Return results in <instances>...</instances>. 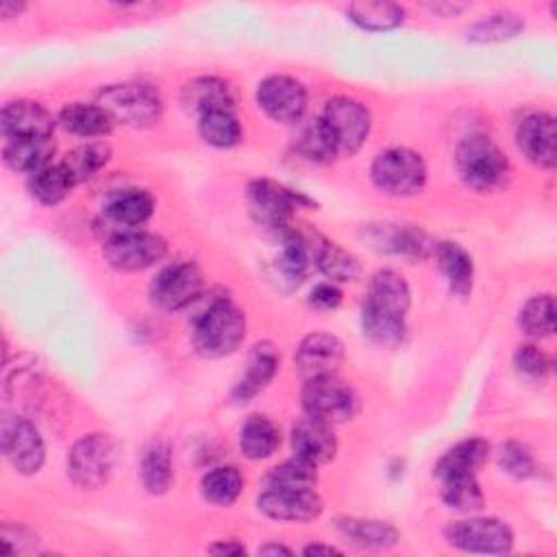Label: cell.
I'll use <instances>...</instances> for the list:
<instances>
[{
    "instance_id": "6da1fadb",
    "label": "cell",
    "mask_w": 557,
    "mask_h": 557,
    "mask_svg": "<svg viewBox=\"0 0 557 557\" xmlns=\"http://www.w3.org/2000/svg\"><path fill=\"white\" fill-rule=\"evenodd\" d=\"M246 337V318L228 298H215L200 311L191 326V344L198 355L220 359L237 350Z\"/></svg>"
},
{
    "instance_id": "7a4b0ae2",
    "label": "cell",
    "mask_w": 557,
    "mask_h": 557,
    "mask_svg": "<svg viewBox=\"0 0 557 557\" xmlns=\"http://www.w3.org/2000/svg\"><path fill=\"white\" fill-rule=\"evenodd\" d=\"M455 161L463 183L483 194L500 189L511 174V165L503 150L481 133L468 135L457 144Z\"/></svg>"
},
{
    "instance_id": "3957f363",
    "label": "cell",
    "mask_w": 557,
    "mask_h": 557,
    "mask_svg": "<svg viewBox=\"0 0 557 557\" xmlns=\"http://www.w3.org/2000/svg\"><path fill=\"white\" fill-rule=\"evenodd\" d=\"M370 174L381 191L389 196H411L426 183V163L409 148H387L374 157Z\"/></svg>"
},
{
    "instance_id": "277c9868",
    "label": "cell",
    "mask_w": 557,
    "mask_h": 557,
    "mask_svg": "<svg viewBox=\"0 0 557 557\" xmlns=\"http://www.w3.org/2000/svg\"><path fill=\"white\" fill-rule=\"evenodd\" d=\"M113 122L126 126H150L161 115V98L150 85L124 83L109 85L98 94V102Z\"/></svg>"
},
{
    "instance_id": "5b68a950",
    "label": "cell",
    "mask_w": 557,
    "mask_h": 557,
    "mask_svg": "<svg viewBox=\"0 0 557 557\" xmlns=\"http://www.w3.org/2000/svg\"><path fill=\"white\" fill-rule=\"evenodd\" d=\"M115 455V442L111 435L89 433L72 446L67 455V474L78 487H100L113 472Z\"/></svg>"
},
{
    "instance_id": "8992f818",
    "label": "cell",
    "mask_w": 557,
    "mask_h": 557,
    "mask_svg": "<svg viewBox=\"0 0 557 557\" xmlns=\"http://www.w3.org/2000/svg\"><path fill=\"white\" fill-rule=\"evenodd\" d=\"M302 407L307 416L335 424L350 420L357 413L359 398L348 383L335 374H324L307 379L302 387Z\"/></svg>"
},
{
    "instance_id": "52a82bcc",
    "label": "cell",
    "mask_w": 557,
    "mask_h": 557,
    "mask_svg": "<svg viewBox=\"0 0 557 557\" xmlns=\"http://www.w3.org/2000/svg\"><path fill=\"white\" fill-rule=\"evenodd\" d=\"M168 252L163 237L146 231H117L107 235L102 255L120 272H139L159 263Z\"/></svg>"
},
{
    "instance_id": "ba28073f",
    "label": "cell",
    "mask_w": 557,
    "mask_h": 557,
    "mask_svg": "<svg viewBox=\"0 0 557 557\" xmlns=\"http://www.w3.org/2000/svg\"><path fill=\"white\" fill-rule=\"evenodd\" d=\"M320 120L335 144L337 157L355 154L363 146L370 133L368 109L361 102L346 96H337L329 100Z\"/></svg>"
},
{
    "instance_id": "9c48e42d",
    "label": "cell",
    "mask_w": 557,
    "mask_h": 557,
    "mask_svg": "<svg viewBox=\"0 0 557 557\" xmlns=\"http://www.w3.org/2000/svg\"><path fill=\"white\" fill-rule=\"evenodd\" d=\"M0 446L7 461L20 474H35L44 466L46 446L39 431L20 416H4L0 426Z\"/></svg>"
},
{
    "instance_id": "30bf717a",
    "label": "cell",
    "mask_w": 557,
    "mask_h": 557,
    "mask_svg": "<svg viewBox=\"0 0 557 557\" xmlns=\"http://www.w3.org/2000/svg\"><path fill=\"white\" fill-rule=\"evenodd\" d=\"M300 205H311V200L274 181L257 178L248 185L250 213L263 226H272L278 231L287 228L294 209H298Z\"/></svg>"
},
{
    "instance_id": "8fae6325",
    "label": "cell",
    "mask_w": 557,
    "mask_h": 557,
    "mask_svg": "<svg viewBox=\"0 0 557 557\" xmlns=\"http://www.w3.org/2000/svg\"><path fill=\"white\" fill-rule=\"evenodd\" d=\"M446 542L468 553H507L513 544L511 529L498 518H466L446 527Z\"/></svg>"
},
{
    "instance_id": "7c38bea8",
    "label": "cell",
    "mask_w": 557,
    "mask_h": 557,
    "mask_svg": "<svg viewBox=\"0 0 557 557\" xmlns=\"http://www.w3.org/2000/svg\"><path fill=\"white\" fill-rule=\"evenodd\" d=\"M202 292V272L191 261L163 268L150 285L152 302L165 311H178Z\"/></svg>"
},
{
    "instance_id": "4fadbf2b",
    "label": "cell",
    "mask_w": 557,
    "mask_h": 557,
    "mask_svg": "<svg viewBox=\"0 0 557 557\" xmlns=\"http://www.w3.org/2000/svg\"><path fill=\"white\" fill-rule=\"evenodd\" d=\"M257 102L272 120L292 124L298 122L307 109V91L296 78L274 74L261 81Z\"/></svg>"
},
{
    "instance_id": "5bb4252c",
    "label": "cell",
    "mask_w": 557,
    "mask_h": 557,
    "mask_svg": "<svg viewBox=\"0 0 557 557\" xmlns=\"http://www.w3.org/2000/svg\"><path fill=\"white\" fill-rule=\"evenodd\" d=\"M259 509L274 520L307 522L320 516L322 500L313 490H287L268 487L257 500Z\"/></svg>"
},
{
    "instance_id": "9a60e30c",
    "label": "cell",
    "mask_w": 557,
    "mask_h": 557,
    "mask_svg": "<svg viewBox=\"0 0 557 557\" xmlns=\"http://www.w3.org/2000/svg\"><path fill=\"white\" fill-rule=\"evenodd\" d=\"M516 139H518V148L531 163L540 168L555 165L557 133H555V117L550 113L535 111L522 117V122L518 124Z\"/></svg>"
},
{
    "instance_id": "2e32d148",
    "label": "cell",
    "mask_w": 557,
    "mask_h": 557,
    "mask_svg": "<svg viewBox=\"0 0 557 557\" xmlns=\"http://www.w3.org/2000/svg\"><path fill=\"white\" fill-rule=\"evenodd\" d=\"M0 124L7 139H39L50 137L54 131L52 113L33 100L7 102Z\"/></svg>"
},
{
    "instance_id": "e0dca14e",
    "label": "cell",
    "mask_w": 557,
    "mask_h": 557,
    "mask_svg": "<svg viewBox=\"0 0 557 557\" xmlns=\"http://www.w3.org/2000/svg\"><path fill=\"white\" fill-rule=\"evenodd\" d=\"M344 361V344L331 333L307 335L296 350V368L302 376L335 374Z\"/></svg>"
},
{
    "instance_id": "ac0fdd59",
    "label": "cell",
    "mask_w": 557,
    "mask_h": 557,
    "mask_svg": "<svg viewBox=\"0 0 557 557\" xmlns=\"http://www.w3.org/2000/svg\"><path fill=\"white\" fill-rule=\"evenodd\" d=\"M292 448L296 457L320 466L335 457L337 442L329 422L307 416L292 426Z\"/></svg>"
},
{
    "instance_id": "d6986e66",
    "label": "cell",
    "mask_w": 557,
    "mask_h": 557,
    "mask_svg": "<svg viewBox=\"0 0 557 557\" xmlns=\"http://www.w3.org/2000/svg\"><path fill=\"white\" fill-rule=\"evenodd\" d=\"M154 211V200L146 189H120L104 205V218L113 226L107 235L117 231H133L141 226Z\"/></svg>"
},
{
    "instance_id": "ffe728a7",
    "label": "cell",
    "mask_w": 557,
    "mask_h": 557,
    "mask_svg": "<svg viewBox=\"0 0 557 557\" xmlns=\"http://www.w3.org/2000/svg\"><path fill=\"white\" fill-rule=\"evenodd\" d=\"M409 302H411V292H409V285L403 278V274H398L396 270H389V268L372 274L366 305H370L376 311H383L387 315L405 320Z\"/></svg>"
},
{
    "instance_id": "44dd1931",
    "label": "cell",
    "mask_w": 557,
    "mask_h": 557,
    "mask_svg": "<svg viewBox=\"0 0 557 557\" xmlns=\"http://www.w3.org/2000/svg\"><path fill=\"white\" fill-rule=\"evenodd\" d=\"M313 248L315 246H311V242L302 233L294 228H283L281 250L274 259V272L278 281L287 283V287L298 285L313 257Z\"/></svg>"
},
{
    "instance_id": "7402d4cb",
    "label": "cell",
    "mask_w": 557,
    "mask_h": 557,
    "mask_svg": "<svg viewBox=\"0 0 557 557\" xmlns=\"http://www.w3.org/2000/svg\"><path fill=\"white\" fill-rule=\"evenodd\" d=\"M278 366V357L270 344H257L248 357V366L237 381L233 396L237 403H248L252 396H257L274 376Z\"/></svg>"
},
{
    "instance_id": "603a6c76",
    "label": "cell",
    "mask_w": 557,
    "mask_h": 557,
    "mask_svg": "<svg viewBox=\"0 0 557 557\" xmlns=\"http://www.w3.org/2000/svg\"><path fill=\"white\" fill-rule=\"evenodd\" d=\"M183 104L189 111L202 115L207 111L233 109L235 96L226 81L215 76H200L183 87Z\"/></svg>"
},
{
    "instance_id": "cb8c5ba5",
    "label": "cell",
    "mask_w": 557,
    "mask_h": 557,
    "mask_svg": "<svg viewBox=\"0 0 557 557\" xmlns=\"http://www.w3.org/2000/svg\"><path fill=\"white\" fill-rule=\"evenodd\" d=\"M433 252L442 274L446 276L450 292L466 296L472 289V278H474L472 257L455 242H440L433 246Z\"/></svg>"
},
{
    "instance_id": "d4e9b609",
    "label": "cell",
    "mask_w": 557,
    "mask_h": 557,
    "mask_svg": "<svg viewBox=\"0 0 557 557\" xmlns=\"http://www.w3.org/2000/svg\"><path fill=\"white\" fill-rule=\"evenodd\" d=\"M487 455H490L487 442L479 437L463 440L440 457V461L435 463V476L442 481L446 476H457V474H476V470L485 463Z\"/></svg>"
},
{
    "instance_id": "484cf974",
    "label": "cell",
    "mask_w": 557,
    "mask_h": 557,
    "mask_svg": "<svg viewBox=\"0 0 557 557\" xmlns=\"http://www.w3.org/2000/svg\"><path fill=\"white\" fill-rule=\"evenodd\" d=\"M2 154L11 170L35 174L37 170L50 165V159L54 154V141L50 137L7 139Z\"/></svg>"
},
{
    "instance_id": "4316f807",
    "label": "cell",
    "mask_w": 557,
    "mask_h": 557,
    "mask_svg": "<svg viewBox=\"0 0 557 557\" xmlns=\"http://www.w3.org/2000/svg\"><path fill=\"white\" fill-rule=\"evenodd\" d=\"M59 122L65 131L78 137H102L111 131L113 120L100 104H85L72 102L61 109Z\"/></svg>"
},
{
    "instance_id": "83f0119b",
    "label": "cell",
    "mask_w": 557,
    "mask_h": 557,
    "mask_svg": "<svg viewBox=\"0 0 557 557\" xmlns=\"http://www.w3.org/2000/svg\"><path fill=\"white\" fill-rule=\"evenodd\" d=\"M281 444L278 426L265 416H250L239 431V450L248 459H265Z\"/></svg>"
},
{
    "instance_id": "f1b7e54d",
    "label": "cell",
    "mask_w": 557,
    "mask_h": 557,
    "mask_svg": "<svg viewBox=\"0 0 557 557\" xmlns=\"http://www.w3.org/2000/svg\"><path fill=\"white\" fill-rule=\"evenodd\" d=\"M141 483L150 494L168 492L172 483V450L165 440H152L141 457L139 466Z\"/></svg>"
},
{
    "instance_id": "f546056e",
    "label": "cell",
    "mask_w": 557,
    "mask_h": 557,
    "mask_svg": "<svg viewBox=\"0 0 557 557\" xmlns=\"http://www.w3.org/2000/svg\"><path fill=\"white\" fill-rule=\"evenodd\" d=\"M74 185H76V181L63 163L46 165V168L37 170L35 174H30V178H28L30 194L44 205L61 202L72 191Z\"/></svg>"
},
{
    "instance_id": "4dcf8cb0",
    "label": "cell",
    "mask_w": 557,
    "mask_h": 557,
    "mask_svg": "<svg viewBox=\"0 0 557 557\" xmlns=\"http://www.w3.org/2000/svg\"><path fill=\"white\" fill-rule=\"evenodd\" d=\"M198 133L215 148H231L242 139V126L233 109H218L198 115Z\"/></svg>"
},
{
    "instance_id": "1f68e13d",
    "label": "cell",
    "mask_w": 557,
    "mask_h": 557,
    "mask_svg": "<svg viewBox=\"0 0 557 557\" xmlns=\"http://www.w3.org/2000/svg\"><path fill=\"white\" fill-rule=\"evenodd\" d=\"M313 259H315V265L320 268V272L324 276H329L331 281H355L361 272L355 255H350L348 250H344L337 244L326 242L322 237L313 248Z\"/></svg>"
},
{
    "instance_id": "d6a6232c",
    "label": "cell",
    "mask_w": 557,
    "mask_h": 557,
    "mask_svg": "<svg viewBox=\"0 0 557 557\" xmlns=\"http://www.w3.org/2000/svg\"><path fill=\"white\" fill-rule=\"evenodd\" d=\"M244 479L235 466H218L202 476L200 492L215 507H228L237 500Z\"/></svg>"
},
{
    "instance_id": "836d02e7",
    "label": "cell",
    "mask_w": 557,
    "mask_h": 557,
    "mask_svg": "<svg viewBox=\"0 0 557 557\" xmlns=\"http://www.w3.org/2000/svg\"><path fill=\"white\" fill-rule=\"evenodd\" d=\"M350 22L366 30H392L403 22L405 11L394 2H352L346 7Z\"/></svg>"
},
{
    "instance_id": "e575fe53",
    "label": "cell",
    "mask_w": 557,
    "mask_h": 557,
    "mask_svg": "<svg viewBox=\"0 0 557 557\" xmlns=\"http://www.w3.org/2000/svg\"><path fill=\"white\" fill-rule=\"evenodd\" d=\"M337 527L346 537H350L355 544H361V546L385 548L396 544L398 540V531L385 520L344 518V520H337Z\"/></svg>"
},
{
    "instance_id": "d590c367",
    "label": "cell",
    "mask_w": 557,
    "mask_h": 557,
    "mask_svg": "<svg viewBox=\"0 0 557 557\" xmlns=\"http://www.w3.org/2000/svg\"><path fill=\"white\" fill-rule=\"evenodd\" d=\"M522 28H524V22L520 20L518 13L498 11V13L485 15L479 22H474L468 28V39L470 41H481V44L505 41V39L516 37Z\"/></svg>"
},
{
    "instance_id": "8d00e7d4",
    "label": "cell",
    "mask_w": 557,
    "mask_h": 557,
    "mask_svg": "<svg viewBox=\"0 0 557 557\" xmlns=\"http://www.w3.org/2000/svg\"><path fill=\"white\" fill-rule=\"evenodd\" d=\"M109 157H111V150L107 144L91 141V144H83V146L74 148L72 152H67L61 163L70 170L74 181L81 183V181L96 176L107 165Z\"/></svg>"
},
{
    "instance_id": "74e56055",
    "label": "cell",
    "mask_w": 557,
    "mask_h": 557,
    "mask_svg": "<svg viewBox=\"0 0 557 557\" xmlns=\"http://www.w3.org/2000/svg\"><path fill=\"white\" fill-rule=\"evenodd\" d=\"M520 329L531 337H548L555 331V300L550 294L533 296L518 315Z\"/></svg>"
},
{
    "instance_id": "f35d334b",
    "label": "cell",
    "mask_w": 557,
    "mask_h": 557,
    "mask_svg": "<svg viewBox=\"0 0 557 557\" xmlns=\"http://www.w3.org/2000/svg\"><path fill=\"white\" fill-rule=\"evenodd\" d=\"M442 483V500L457 511H474L483 507V492L476 483V474L446 476Z\"/></svg>"
},
{
    "instance_id": "ab89813d",
    "label": "cell",
    "mask_w": 557,
    "mask_h": 557,
    "mask_svg": "<svg viewBox=\"0 0 557 557\" xmlns=\"http://www.w3.org/2000/svg\"><path fill=\"white\" fill-rule=\"evenodd\" d=\"M361 326L363 333L381 344V346H398L405 339V320L387 315L383 311H376L374 307L363 302L361 309Z\"/></svg>"
},
{
    "instance_id": "60d3db41",
    "label": "cell",
    "mask_w": 557,
    "mask_h": 557,
    "mask_svg": "<svg viewBox=\"0 0 557 557\" xmlns=\"http://www.w3.org/2000/svg\"><path fill=\"white\" fill-rule=\"evenodd\" d=\"M376 244H381L383 250L396 252V255H413V257H424L431 248L429 239L409 226H389L385 224L383 228H376Z\"/></svg>"
},
{
    "instance_id": "b9f144b4",
    "label": "cell",
    "mask_w": 557,
    "mask_h": 557,
    "mask_svg": "<svg viewBox=\"0 0 557 557\" xmlns=\"http://www.w3.org/2000/svg\"><path fill=\"white\" fill-rule=\"evenodd\" d=\"M318 466L294 457L274 466L265 479L268 487H287V490H313L318 481Z\"/></svg>"
},
{
    "instance_id": "7bdbcfd3",
    "label": "cell",
    "mask_w": 557,
    "mask_h": 557,
    "mask_svg": "<svg viewBox=\"0 0 557 557\" xmlns=\"http://www.w3.org/2000/svg\"><path fill=\"white\" fill-rule=\"evenodd\" d=\"M298 150L311 163H331L337 157L335 144L320 117L302 128L298 139Z\"/></svg>"
},
{
    "instance_id": "ee69618b",
    "label": "cell",
    "mask_w": 557,
    "mask_h": 557,
    "mask_svg": "<svg viewBox=\"0 0 557 557\" xmlns=\"http://www.w3.org/2000/svg\"><path fill=\"white\" fill-rule=\"evenodd\" d=\"M496 461L507 474L516 479H527L535 474V459L531 450L520 442H513V440L503 442L496 448Z\"/></svg>"
},
{
    "instance_id": "f6af8a7d",
    "label": "cell",
    "mask_w": 557,
    "mask_h": 557,
    "mask_svg": "<svg viewBox=\"0 0 557 557\" xmlns=\"http://www.w3.org/2000/svg\"><path fill=\"white\" fill-rule=\"evenodd\" d=\"M513 366L520 374H524L529 379H544L550 370V361H548L546 352L533 344L518 346V350L513 355Z\"/></svg>"
},
{
    "instance_id": "bcb514c9",
    "label": "cell",
    "mask_w": 557,
    "mask_h": 557,
    "mask_svg": "<svg viewBox=\"0 0 557 557\" xmlns=\"http://www.w3.org/2000/svg\"><path fill=\"white\" fill-rule=\"evenodd\" d=\"M309 302L315 309L331 311V309H335L342 302V289L337 285H333V283H318L311 289V294H309Z\"/></svg>"
},
{
    "instance_id": "7dc6e473",
    "label": "cell",
    "mask_w": 557,
    "mask_h": 557,
    "mask_svg": "<svg viewBox=\"0 0 557 557\" xmlns=\"http://www.w3.org/2000/svg\"><path fill=\"white\" fill-rule=\"evenodd\" d=\"M209 553H213V555H233V557H237V555H244L246 553V548L239 544V542H235V540H222V542H215V544H211L209 546Z\"/></svg>"
},
{
    "instance_id": "c3c4849f",
    "label": "cell",
    "mask_w": 557,
    "mask_h": 557,
    "mask_svg": "<svg viewBox=\"0 0 557 557\" xmlns=\"http://www.w3.org/2000/svg\"><path fill=\"white\" fill-rule=\"evenodd\" d=\"M302 553L305 555H339V550L329 544H311V546H305Z\"/></svg>"
},
{
    "instance_id": "681fc988",
    "label": "cell",
    "mask_w": 557,
    "mask_h": 557,
    "mask_svg": "<svg viewBox=\"0 0 557 557\" xmlns=\"http://www.w3.org/2000/svg\"><path fill=\"white\" fill-rule=\"evenodd\" d=\"M259 555H292V550L283 544H265L259 548Z\"/></svg>"
},
{
    "instance_id": "f907efd6",
    "label": "cell",
    "mask_w": 557,
    "mask_h": 557,
    "mask_svg": "<svg viewBox=\"0 0 557 557\" xmlns=\"http://www.w3.org/2000/svg\"><path fill=\"white\" fill-rule=\"evenodd\" d=\"M22 9H24V4H22V2H17V4H15V2H9V0H7V2H2V4H0V15H2V17H11L13 13L17 15Z\"/></svg>"
},
{
    "instance_id": "816d5d0a",
    "label": "cell",
    "mask_w": 557,
    "mask_h": 557,
    "mask_svg": "<svg viewBox=\"0 0 557 557\" xmlns=\"http://www.w3.org/2000/svg\"><path fill=\"white\" fill-rule=\"evenodd\" d=\"M431 9H433L435 13H444V11H446V13H453V15H455V13H461L463 9H468V4H433Z\"/></svg>"
}]
</instances>
